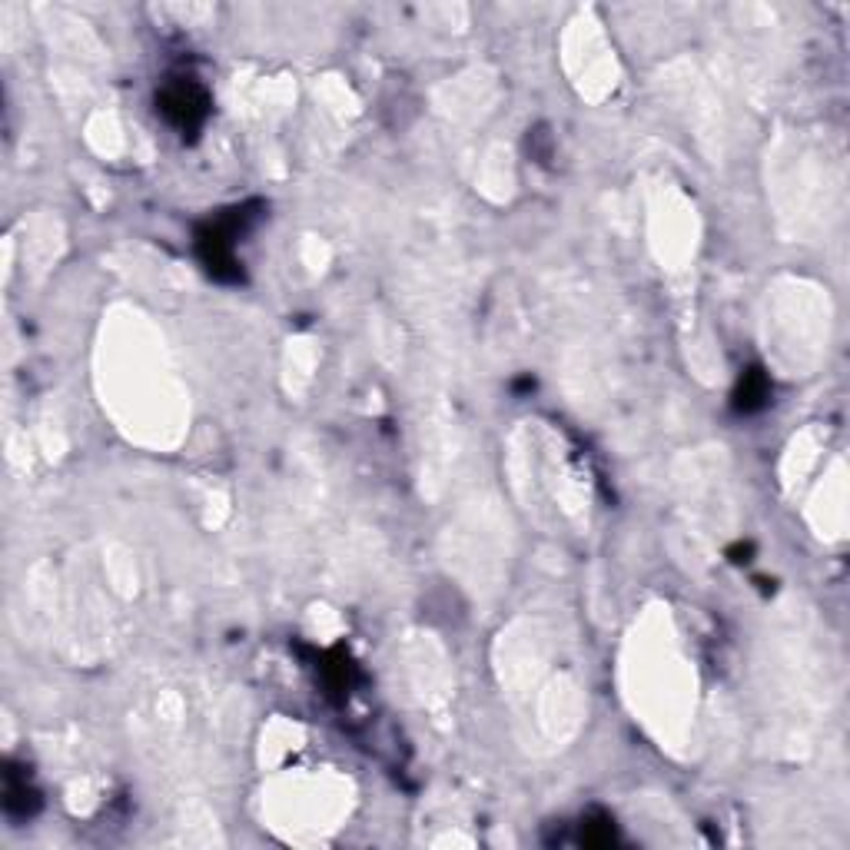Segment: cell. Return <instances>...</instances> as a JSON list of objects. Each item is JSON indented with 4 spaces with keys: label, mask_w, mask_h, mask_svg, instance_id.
Instances as JSON below:
<instances>
[{
    "label": "cell",
    "mask_w": 850,
    "mask_h": 850,
    "mask_svg": "<svg viewBox=\"0 0 850 850\" xmlns=\"http://www.w3.org/2000/svg\"><path fill=\"white\" fill-rule=\"evenodd\" d=\"M157 103H160V113H163L176 130H183V133H193V130L206 120V110H210V100H206L203 87L193 84V80H173V84H167L163 93L157 97Z\"/></svg>",
    "instance_id": "1"
},
{
    "label": "cell",
    "mask_w": 850,
    "mask_h": 850,
    "mask_svg": "<svg viewBox=\"0 0 850 850\" xmlns=\"http://www.w3.org/2000/svg\"><path fill=\"white\" fill-rule=\"evenodd\" d=\"M771 396V382L761 369H748L734 389V409L738 412H758Z\"/></svg>",
    "instance_id": "2"
},
{
    "label": "cell",
    "mask_w": 850,
    "mask_h": 850,
    "mask_svg": "<svg viewBox=\"0 0 850 850\" xmlns=\"http://www.w3.org/2000/svg\"><path fill=\"white\" fill-rule=\"evenodd\" d=\"M615 841V824L608 817H588L582 824V844L585 847H608Z\"/></svg>",
    "instance_id": "3"
},
{
    "label": "cell",
    "mask_w": 850,
    "mask_h": 850,
    "mask_svg": "<svg viewBox=\"0 0 850 850\" xmlns=\"http://www.w3.org/2000/svg\"><path fill=\"white\" fill-rule=\"evenodd\" d=\"M4 804H7L10 814H20V817H24V814L37 811V794H34L27 784H14V781H10Z\"/></svg>",
    "instance_id": "4"
}]
</instances>
